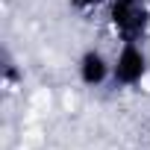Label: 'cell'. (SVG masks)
Instances as JSON below:
<instances>
[{
  "label": "cell",
  "mask_w": 150,
  "mask_h": 150,
  "mask_svg": "<svg viewBox=\"0 0 150 150\" xmlns=\"http://www.w3.org/2000/svg\"><path fill=\"white\" fill-rule=\"evenodd\" d=\"M109 24L124 41H138L150 27V6L144 0H112Z\"/></svg>",
  "instance_id": "6da1fadb"
},
{
  "label": "cell",
  "mask_w": 150,
  "mask_h": 150,
  "mask_svg": "<svg viewBox=\"0 0 150 150\" xmlns=\"http://www.w3.org/2000/svg\"><path fill=\"white\" fill-rule=\"evenodd\" d=\"M147 77V53L135 41H124L118 59L112 62V80L118 86H138Z\"/></svg>",
  "instance_id": "7a4b0ae2"
},
{
  "label": "cell",
  "mask_w": 150,
  "mask_h": 150,
  "mask_svg": "<svg viewBox=\"0 0 150 150\" xmlns=\"http://www.w3.org/2000/svg\"><path fill=\"white\" fill-rule=\"evenodd\" d=\"M112 77V65L106 62V56L100 50H86L80 59V80L86 86H100Z\"/></svg>",
  "instance_id": "3957f363"
}]
</instances>
